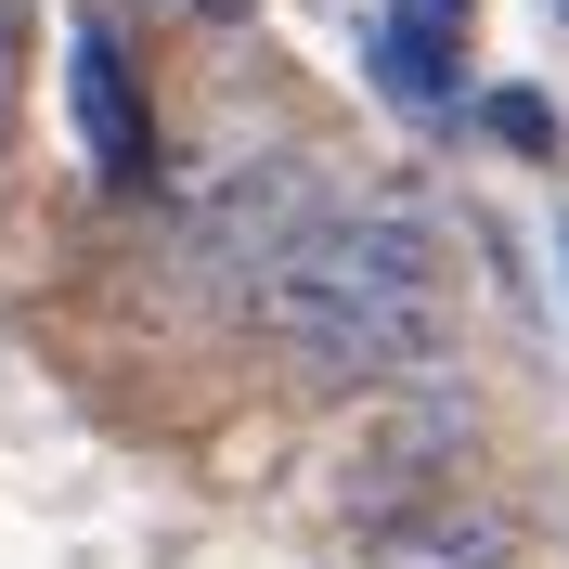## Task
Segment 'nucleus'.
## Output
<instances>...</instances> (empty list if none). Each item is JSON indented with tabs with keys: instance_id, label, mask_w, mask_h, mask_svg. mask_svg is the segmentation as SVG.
I'll return each mask as SVG.
<instances>
[{
	"instance_id": "obj_9",
	"label": "nucleus",
	"mask_w": 569,
	"mask_h": 569,
	"mask_svg": "<svg viewBox=\"0 0 569 569\" xmlns=\"http://www.w3.org/2000/svg\"><path fill=\"white\" fill-rule=\"evenodd\" d=\"M389 13H415V27H440V39H466V13H479V0H389Z\"/></svg>"
},
{
	"instance_id": "obj_11",
	"label": "nucleus",
	"mask_w": 569,
	"mask_h": 569,
	"mask_svg": "<svg viewBox=\"0 0 569 569\" xmlns=\"http://www.w3.org/2000/svg\"><path fill=\"white\" fill-rule=\"evenodd\" d=\"M557 272H569V233H557Z\"/></svg>"
},
{
	"instance_id": "obj_4",
	"label": "nucleus",
	"mask_w": 569,
	"mask_h": 569,
	"mask_svg": "<svg viewBox=\"0 0 569 569\" xmlns=\"http://www.w3.org/2000/svg\"><path fill=\"white\" fill-rule=\"evenodd\" d=\"M66 104H78L91 169H104L117 194H156V104H142V78H130V52H117V27H91V13H78V39H66Z\"/></svg>"
},
{
	"instance_id": "obj_1",
	"label": "nucleus",
	"mask_w": 569,
	"mask_h": 569,
	"mask_svg": "<svg viewBox=\"0 0 569 569\" xmlns=\"http://www.w3.org/2000/svg\"><path fill=\"white\" fill-rule=\"evenodd\" d=\"M247 311H259V337L298 350L311 376H337V389H389V376H415V362H427V337H440L427 233H415L401 208L311 220V233L247 284Z\"/></svg>"
},
{
	"instance_id": "obj_7",
	"label": "nucleus",
	"mask_w": 569,
	"mask_h": 569,
	"mask_svg": "<svg viewBox=\"0 0 569 569\" xmlns=\"http://www.w3.org/2000/svg\"><path fill=\"white\" fill-rule=\"evenodd\" d=\"M479 130H492L505 156H557V104H543V91H479Z\"/></svg>"
},
{
	"instance_id": "obj_5",
	"label": "nucleus",
	"mask_w": 569,
	"mask_h": 569,
	"mask_svg": "<svg viewBox=\"0 0 569 569\" xmlns=\"http://www.w3.org/2000/svg\"><path fill=\"white\" fill-rule=\"evenodd\" d=\"M362 569H518V518L505 505H466V492L401 505V518L362 531Z\"/></svg>"
},
{
	"instance_id": "obj_2",
	"label": "nucleus",
	"mask_w": 569,
	"mask_h": 569,
	"mask_svg": "<svg viewBox=\"0 0 569 569\" xmlns=\"http://www.w3.org/2000/svg\"><path fill=\"white\" fill-rule=\"evenodd\" d=\"M311 220H323V194H311V169H298V156H220V169L194 181V208H181V259H194L208 284H233V298H247V284L272 272Z\"/></svg>"
},
{
	"instance_id": "obj_6",
	"label": "nucleus",
	"mask_w": 569,
	"mask_h": 569,
	"mask_svg": "<svg viewBox=\"0 0 569 569\" xmlns=\"http://www.w3.org/2000/svg\"><path fill=\"white\" fill-rule=\"evenodd\" d=\"M362 66H376V91H389V104H415V117H440V104H453V39H440V27H415V13H389V27L362 39Z\"/></svg>"
},
{
	"instance_id": "obj_8",
	"label": "nucleus",
	"mask_w": 569,
	"mask_h": 569,
	"mask_svg": "<svg viewBox=\"0 0 569 569\" xmlns=\"http://www.w3.org/2000/svg\"><path fill=\"white\" fill-rule=\"evenodd\" d=\"M13 104H27V0H0V130H13Z\"/></svg>"
},
{
	"instance_id": "obj_3",
	"label": "nucleus",
	"mask_w": 569,
	"mask_h": 569,
	"mask_svg": "<svg viewBox=\"0 0 569 569\" xmlns=\"http://www.w3.org/2000/svg\"><path fill=\"white\" fill-rule=\"evenodd\" d=\"M389 389H401V401L376 415V453L350 466V505H362V531H376V518H401V505H415L427 479H440V466H453L466 440H479V401H466V389H440L427 362H415V376H389Z\"/></svg>"
},
{
	"instance_id": "obj_10",
	"label": "nucleus",
	"mask_w": 569,
	"mask_h": 569,
	"mask_svg": "<svg viewBox=\"0 0 569 569\" xmlns=\"http://www.w3.org/2000/svg\"><path fill=\"white\" fill-rule=\"evenodd\" d=\"M181 13H233V0H181Z\"/></svg>"
}]
</instances>
